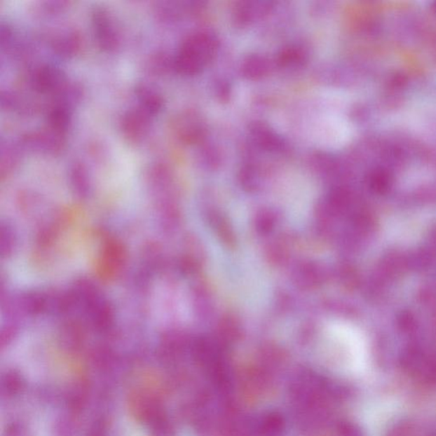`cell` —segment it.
Here are the masks:
<instances>
[{
    "label": "cell",
    "mask_w": 436,
    "mask_h": 436,
    "mask_svg": "<svg viewBox=\"0 0 436 436\" xmlns=\"http://www.w3.org/2000/svg\"><path fill=\"white\" fill-rule=\"evenodd\" d=\"M218 49L219 39L212 32H194L186 38L173 59L174 69L186 76L199 74L213 61Z\"/></svg>",
    "instance_id": "cell-1"
},
{
    "label": "cell",
    "mask_w": 436,
    "mask_h": 436,
    "mask_svg": "<svg viewBox=\"0 0 436 436\" xmlns=\"http://www.w3.org/2000/svg\"><path fill=\"white\" fill-rule=\"evenodd\" d=\"M248 137L252 144L264 152L282 154L287 149L283 137L263 121H253L249 125Z\"/></svg>",
    "instance_id": "cell-2"
},
{
    "label": "cell",
    "mask_w": 436,
    "mask_h": 436,
    "mask_svg": "<svg viewBox=\"0 0 436 436\" xmlns=\"http://www.w3.org/2000/svg\"><path fill=\"white\" fill-rule=\"evenodd\" d=\"M275 6L269 0H244L236 4L233 10V21L239 27L253 25L267 17Z\"/></svg>",
    "instance_id": "cell-3"
},
{
    "label": "cell",
    "mask_w": 436,
    "mask_h": 436,
    "mask_svg": "<svg viewBox=\"0 0 436 436\" xmlns=\"http://www.w3.org/2000/svg\"><path fill=\"white\" fill-rule=\"evenodd\" d=\"M93 23L94 34L102 48L109 51L116 50L120 39L109 11L101 7L94 9Z\"/></svg>",
    "instance_id": "cell-4"
},
{
    "label": "cell",
    "mask_w": 436,
    "mask_h": 436,
    "mask_svg": "<svg viewBox=\"0 0 436 436\" xmlns=\"http://www.w3.org/2000/svg\"><path fill=\"white\" fill-rule=\"evenodd\" d=\"M176 132L182 142L196 144L203 142L206 136V125L196 113L186 112L177 118Z\"/></svg>",
    "instance_id": "cell-5"
},
{
    "label": "cell",
    "mask_w": 436,
    "mask_h": 436,
    "mask_svg": "<svg viewBox=\"0 0 436 436\" xmlns=\"http://www.w3.org/2000/svg\"><path fill=\"white\" fill-rule=\"evenodd\" d=\"M150 117L152 116L139 107L137 109L128 111L121 121V130L125 137L137 142L145 137L149 132Z\"/></svg>",
    "instance_id": "cell-6"
},
{
    "label": "cell",
    "mask_w": 436,
    "mask_h": 436,
    "mask_svg": "<svg viewBox=\"0 0 436 436\" xmlns=\"http://www.w3.org/2000/svg\"><path fill=\"white\" fill-rule=\"evenodd\" d=\"M308 53L299 43H290L282 47L275 55V64L285 69H297L306 65Z\"/></svg>",
    "instance_id": "cell-7"
},
{
    "label": "cell",
    "mask_w": 436,
    "mask_h": 436,
    "mask_svg": "<svg viewBox=\"0 0 436 436\" xmlns=\"http://www.w3.org/2000/svg\"><path fill=\"white\" fill-rule=\"evenodd\" d=\"M273 63L266 55L250 54L241 62L240 72L249 81H259L271 74Z\"/></svg>",
    "instance_id": "cell-8"
},
{
    "label": "cell",
    "mask_w": 436,
    "mask_h": 436,
    "mask_svg": "<svg viewBox=\"0 0 436 436\" xmlns=\"http://www.w3.org/2000/svg\"><path fill=\"white\" fill-rule=\"evenodd\" d=\"M64 82L62 71L53 66H43L35 71L32 77L34 88L39 93H51L60 88Z\"/></svg>",
    "instance_id": "cell-9"
},
{
    "label": "cell",
    "mask_w": 436,
    "mask_h": 436,
    "mask_svg": "<svg viewBox=\"0 0 436 436\" xmlns=\"http://www.w3.org/2000/svg\"><path fill=\"white\" fill-rule=\"evenodd\" d=\"M136 96L139 103V108L144 110L149 116H156L163 107V98L161 95L148 86H137Z\"/></svg>",
    "instance_id": "cell-10"
},
{
    "label": "cell",
    "mask_w": 436,
    "mask_h": 436,
    "mask_svg": "<svg viewBox=\"0 0 436 436\" xmlns=\"http://www.w3.org/2000/svg\"><path fill=\"white\" fill-rule=\"evenodd\" d=\"M284 419L278 414H269L257 424V434L261 436H280L284 430Z\"/></svg>",
    "instance_id": "cell-11"
},
{
    "label": "cell",
    "mask_w": 436,
    "mask_h": 436,
    "mask_svg": "<svg viewBox=\"0 0 436 436\" xmlns=\"http://www.w3.org/2000/svg\"><path fill=\"white\" fill-rule=\"evenodd\" d=\"M79 47V39L74 34H67L54 41L53 49L59 55L63 57H69L76 53Z\"/></svg>",
    "instance_id": "cell-12"
},
{
    "label": "cell",
    "mask_w": 436,
    "mask_h": 436,
    "mask_svg": "<svg viewBox=\"0 0 436 436\" xmlns=\"http://www.w3.org/2000/svg\"><path fill=\"white\" fill-rule=\"evenodd\" d=\"M214 93L221 102H228L231 97V85L225 79H218L213 86Z\"/></svg>",
    "instance_id": "cell-13"
}]
</instances>
